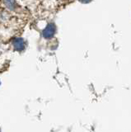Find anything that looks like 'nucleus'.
Returning <instances> with one entry per match:
<instances>
[{
  "label": "nucleus",
  "mask_w": 131,
  "mask_h": 132,
  "mask_svg": "<svg viewBox=\"0 0 131 132\" xmlns=\"http://www.w3.org/2000/svg\"><path fill=\"white\" fill-rule=\"evenodd\" d=\"M55 26L54 23H49L46 27L44 29L42 35L46 39H50L54 36L55 33Z\"/></svg>",
  "instance_id": "f257e3e1"
},
{
  "label": "nucleus",
  "mask_w": 131,
  "mask_h": 132,
  "mask_svg": "<svg viewBox=\"0 0 131 132\" xmlns=\"http://www.w3.org/2000/svg\"><path fill=\"white\" fill-rule=\"evenodd\" d=\"M14 48L18 51H22L26 47L25 41L22 38H15L13 41Z\"/></svg>",
  "instance_id": "f03ea898"
},
{
  "label": "nucleus",
  "mask_w": 131,
  "mask_h": 132,
  "mask_svg": "<svg viewBox=\"0 0 131 132\" xmlns=\"http://www.w3.org/2000/svg\"><path fill=\"white\" fill-rule=\"evenodd\" d=\"M4 4L7 8H9L11 10H14L18 7L16 0H4Z\"/></svg>",
  "instance_id": "7ed1b4c3"
},
{
  "label": "nucleus",
  "mask_w": 131,
  "mask_h": 132,
  "mask_svg": "<svg viewBox=\"0 0 131 132\" xmlns=\"http://www.w3.org/2000/svg\"><path fill=\"white\" fill-rule=\"evenodd\" d=\"M78 1L83 3H88L90 2H92V0H78Z\"/></svg>",
  "instance_id": "20e7f679"
}]
</instances>
